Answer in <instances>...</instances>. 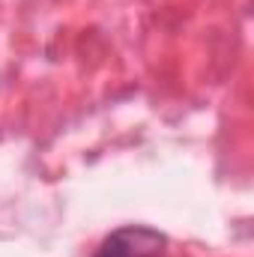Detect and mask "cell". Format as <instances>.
Wrapping results in <instances>:
<instances>
[{"mask_svg": "<svg viewBox=\"0 0 254 257\" xmlns=\"http://www.w3.org/2000/svg\"><path fill=\"white\" fill-rule=\"evenodd\" d=\"M165 245H168L165 233L144 224H129L105 236L96 257H162Z\"/></svg>", "mask_w": 254, "mask_h": 257, "instance_id": "obj_1", "label": "cell"}]
</instances>
